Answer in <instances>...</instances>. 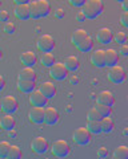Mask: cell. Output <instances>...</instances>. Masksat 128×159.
<instances>
[{
    "label": "cell",
    "mask_w": 128,
    "mask_h": 159,
    "mask_svg": "<svg viewBox=\"0 0 128 159\" xmlns=\"http://www.w3.org/2000/svg\"><path fill=\"white\" fill-rule=\"evenodd\" d=\"M103 9H104V6H103L101 0H87L86 4L83 6V13L86 15L87 19H96L97 16H100Z\"/></svg>",
    "instance_id": "cell-1"
},
{
    "label": "cell",
    "mask_w": 128,
    "mask_h": 159,
    "mask_svg": "<svg viewBox=\"0 0 128 159\" xmlns=\"http://www.w3.org/2000/svg\"><path fill=\"white\" fill-rule=\"evenodd\" d=\"M91 138H92V134L90 133L87 127H77L75 131H73V135L72 139L73 142L77 143L79 146H86L91 142Z\"/></svg>",
    "instance_id": "cell-2"
},
{
    "label": "cell",
    "mask_w": 128,
    "mask_h": 159,
    "mask_svg": "<svg viewBox=\"0 0 128 159\" xmlns=\"http://www.w3.org/2000/svg\"><path fill=\"white\" fill-rule=\"evenodd\" d=\"M70 145H68L67 141L64 139H57L52 143V147H51V152L52 155H55L57 158H66L68 154H70Z\"/></svg>",
    "instance_id": "cell-3"
},
{
    "label": "cell",
    "mask_w": 128,
    "mask_h": 159,
    "mask_svg": "<svg viewBox=\"0 0 128 159\" xmlns=\"http://www.w3.org/2000/svg\"><path fill=\"white\" fill-rule=\"evenodd\" d=\"M68 69L66 68L63 62H55L53 65L50 68V76L56 80V81H63L68 77Z\"/></svg>",
    "instance_id": "cell-4"
},
{
    "label": "cell",
    "mask_w": 128,
    "mask_h": 159,
    "mask_svg": "<svg viewBox=\"0 0 128 159\" xmlns=\"http://www.w3.org/2000/svg\"><path fill=\"white\" fill-rule=\"evenodd\" d=\"M108 80L114 84H121L126 80V70L120 65H117V64L114 66H110V70H108Z\"/></svg>",
    "instance_id": "cell-5"
},
{
    "label": "cell",
    "mask_w": 128,
    "mask_h": 159,
    "mask_svg": "<svg viewBox=\"0 0 128 159\" xmlns=\"http://www.w3.org/2000/svg\"><path fill=\"white\" fill-rule=\"evenodd\" d=\"M37 49L40 52H51L53 48H55V40L51 34H42L40 37L37 39Z\"/></svg>",
    "instance_id": "cell-6"
},
{
    "label": "cell",
    "mask_w": 128,
    "mask_h": 159,
    "mask_svg": "<svg viewBox=\"0 0 128 159\" xmlns=\"http://www.w3.org/2000/svg\"><path fill=\"white\" fill-rule=\"evenodd\" d=\"M31 148L37 155L46 154L48 151V141L44 137H35L31 142Z\"/></svg>",
    "instance_id": "cell-7"
},
{
    "label": "cell",
    "mask_w": 128,
    "mask_h": 159,
    "mask_svg": "<svg viewBox=\"0 0 128 159\" xmlns=\"http://www.w3.org/2000/svg\"><path fill=\"white\" fill-rule=\"evenodd\" d=\"M28 101L32 106H46L48 98L40 92V89H33L28 94Z\"/></svg>",
    "instance_id": "cell-8"
},
{
    "label": "cell",
    "mask_w": 128,
    "mask_h": 159,
    "mask_svg": "<svg viewBox=\"0 0 128 159\" xmlns=\"http://www.w3.org/2000/svg\"><path fill=\"white\" fill-rule=\"evenodd\" d=\"M17 99L13 96H6L2 98V110L6 114H13L17 110Z\"/></svg>",
    "instance_id": "cell-9"
},
{
    "label": "cell",
    "mask_w": 128,
    "mask_h": 159,
    "mask_svg": "<svg viewBox=\"0 0 128 159\" xmlns=\"http://www.w3.org/2000/svg\"><path fill=\"white\" fill-rule=\"evenodd\" d=\"M29 121L35 125H42L44 122V107L43 106H33L31 110L28 111Z\"/></svg>",
    "instance_id": "cell-10"
},
{
    "label": "cell",
    "mask_w": 128,
    "mask_h": 159,
    "mask_svg": "<svg viewBox=\"0 0 128 159\" xmlns=\"http://www.w3.org/2000/svg\"><path fill=\"white\" fill-rule=\"evenodd\" d=\"M96 40L99 41L100 44H111V41L114 40V32L111 31V28H107V27H103L100 28L96 33Z\"/></svg>",
    "instance_id": "cell-11"
},
{
    "label": "cell",
    "mask_w": 128,
    "mask_h": 159,
    "mask_svg": "<svg viewBox=\"0 0 128 159\" xmlns=\"http://www.w3.org/2000/svg\"><path fill=\"white\" fill-rule=\"evenodd\" d=\"M59 121V111L55 107H46L44 109V123L48 126H53Z\"/></svg>",
    "instance_id": "cell-12"
},
{
    "label": "cell",
    "mask_w": 128,
    "mask_h": 159,
    "mask_svg": "<svg viewBox=\"0 0 128 159\" xmlns=\"http://www.w3.org/2000/svg\"><path fill=\"white\" fill-rule=\"evenodd\" d=\"M91 62L96 68H104L106 66V51L104 49H96L91 54Z\"/></svg>",
    "instance_id": "cell-13"
},
{
    "label": "cell",
    "mask_w": 128,
    "mask_h": 159,
    "mask_svg": "<svg viewBox=\"0 0 128 159\" xmlns=\"http://www.w3.org/2000/svg\"><path fill=\"white\" fill-rule=\"evenodd\" d=\"M13 13L19 20H27L31 17V12H29V6L28 4H16L13 9Z\"/></svg>",
    "instance_id": "cell-14"
},
{
    "label": "cell",
    "mask_w": 128,
    "mask_h": 159,
    "mask_svg": "<svg viewBox=\"0 0 128 159\" xmlns=\"http://www.w3.org/2000/svg\"><path fill=\"white\" fill-rule=\"evenodd\" d=\"M97 103H103L107 106H112L115 103V97L110 90H103L97 94Z\"/></svg>",
    "instance_id": "cell-15"
},
{
    "label": "cell",
    "mask_w": 128,
    "mask_h": 159,
    "mask_svg": "<svg viewBox=\"0 0 128 159\" xmlns=\"http://www.w3.org/2000/svg\"><path fill=\"white\" fill-rule=\"evenodd\" d=\"M36 54L32 51H26L20 54V61L24 66H33L36 64Z\"/></svg>",
    "instance_id": "cell-16"
},
{
    "label": "cell",
    "mask_w": 128,
    "mask_h": 159,
    "mask_svg": "<svg viewBox=\"0 0 128 159\" xmlns=\"http://www.w3.org/2000/svg\"><path fill=\"white\" fill-rule=\"evenodd\" d=\"M40 92L48 99H51V98H53V97L56 96V88H55V85H53V82H51V81L43 82L42 85H40Z\"/></svg>",
    "instance_id": "cell-17"
},
{
    "label": "cell",
    "mask_w": 128,
    "mask_h": 159,
    "mask_svg": "<svg viewBox=\"0 0 128 159\" xmlns=\"http://www.w3.org/2000/svg\"><path fill=\"white\" fill-rule=\"evenodd\" d=\"M119 61V53L114 48H108L106 51V66H114Z\"/></svg>",
    "instance_id": "cell-18"
},
{
    "label": "cell",
    "mask_w": 128,
    "mask_h": 159,
    "mask_svg": "<svg viewBox=\"0 0 128 159\" xmlns=\"http://www.w3.org/2000/svg\"><path fill=\"white\" fill-rule=\"evenodd\" d=\"M17 89L19 92H22L24 94H29L35 89V81H31V80H17Z\"/></svg>",
    "instance_id": "cell-19"
},
{
    "label": "cell",
    "mask_w": 128,
    "mask_h": 159,
    "mask_svg": "<svg viewBox=\"0 0 128 159\" xmlns=\"http://www.w3.org/2000/svg\"><path fill=\"white\" fill-rule=\"evenodd\" d=\"M19 80H31V81H35L36 78V70L33 69V66H24L20 72H19Z\"/></svg>",
    "instance_id": "cell-20"
},
{
    "label": "cell",
    "mask_w": 128,
    "mask_h": 159,
    "mask_svg": "<svg viewBox=\"0 0 128 159\" xmlns=\"http://www.w3.org/2000/svg\"><path fill=\"white\" fill-rule=\"evenodd\" d=\"M15 123L16 122H15V118L12 117V114H6V116H3L2 119H0V127L6 131L12 130L15 127Z\"/></svg>",
    "instance_id": "cell-21"
},
{
    "label": "cell",
    "mask_w": 128,
    "mask_h": 159,
    "mask_svg": "<svg viewBox=\"0 0 128 159\" xmlns=\"http://www.w3.org/2000/svg\"><path fill=\"white\" fill-rule=\"evenodd\" d=\"M100 126H101V133L108 134L114 130L115 127V123H114V119H112L110 116L108 117H103L100 119Z\"/></svg>",
    "instance_id": "cell-22"
},
{
    "label": "cell",
    "mask_w": 128,
    "mask_h": 159,
    "mask_svg": "<svg viewBox=\"0 0 128 159\" xmlns=\"http://www.w3.org/2000/svg\"><path fill=\"white\" fill-rule=\"evenodd\" d=\"M93 47V40L92 37L90 36V34H87V36L81 40L80 43L77 44V48H79V51L83 52V53H87V52H90L91 49Z\"/></svg>",
    "instance_id": "cell-23"
},
{
    "label": "cell",
    "mask_w": 128,
    "mask_h": 159,
    "mask_svg": "<svg viewBox=\"0 0 128 159\" xmlns=\"http://www.w3.org/2000/svg\"><path fill=\"white\" fill-rule=\"evenodd\" d=\"M39 60H40V64H42V65H43V66H46V68H51L53 64L56 62L55 56H53L51 52H43Z\"/></svg>",
    "instance_id": "cell-24"
},
{
    "label": "cell",
    "mask_w": 128,
    "mask_h": 159,
    "mask_svg": "<svg viewBox=\"0 0 128 159\" xmlns=\"http://www.w3.org/2000/svg\"><path fill=\"white\" fill-rule=\"evenodd\" d=\"M63 64L68 69V72H75L79 68V58L76 56H68V57H66Z\"/></svg>",
    "instance_id": "cell-25"
},
{
    "label": "cell",
    "mask_w": 128,
    "mask_h": 159,
    "mask_svg": "<svg viewBox=\"0 0 128 159\" xmlns=\"http://www.w3.org/2000/svg\"><path fill=\"white\" fill-rule=\"evenodd\" d=\"M87 34H88V32L86 31V29H81V28L76 29V31L72 33V36H71V41H72V44L77 47V44L80 43L81 40L87 36Z\"/></svg>",
    "instance_id": "cell-26"
},
{
    "label": "cell",
    "mask_w": 128,
    "mask_h": 159,
    "mask_svg": "<svg viewBox=\"0 0 128 159\" xmlns=\"http://www.w3.org/2000/svg\"><path fill=\"white\" fill-rule=\"evenodd\" d=\"M112 157L115 159H128V147L124 145L117 146L112 152Z\"/></svg>",
    "instance_id": "cell-27"
},
{
    "label": "cell",
    "mask_w": 128,
    "mask_h": 159,
    "mask_svg": "<svg viewBox=\"0 0 128 159\" xmlns=\"http://www.w3.org/2000/svg\"><path fill=\"white\" fill-rule=\"evenodd\" d=\"M37 7H39L40 17L47 16L51 11V6H50V3H48V0H37Z\"/></svg>",
    "instance_id": "cell-28"
},
{
    "label": "cell",
    "mask_w": 128,
    "mask_h": 159,
    "mask_svg": "<svg viewBox=\"0 0 128 159\" xmlns=\"http://www.w3.org/2000/svg\"><path fill=\"white\" fill-rule=\"evenodd\" d=\"M87 129L90 130L91 134H100L101 133V126H100V121H88Z\"/></svg>",
    "instance_id": "cell-29"
},
{
    "label": "cell",
    "mask_w": 128,
    "mask_h": 159,
    "mask_svg": "<svg viewBox=\"0 0 128 159\" xmlns=\"http://www.w3.org/2000/svg\"><path fill=\"white\" fill-rule=\"evenodd\" d=\"M20 157H22V150H20V147L16 146V145H11V146H9L7 158H9V159H19Z\"/></svg>",
    "instance_id": "cell-30"
},
{
    "label": "cell",
    "mask_w": 128,
    "mask_h": 159,
    "mask_svg": "<svg viewBox=\"0 0 128 159\" xmlns=\"http://www.w3.org/2000/svg\"><path fill=\"white\" fill-rule=\"evenodd\" d=\"M87 118H88V121H100L103 117H101V114L99 113V110H97V109L93 106V107H91L90 110H88Z\"/></svg>",
    "instance_id": "cell-31"
},
{
    "label": "cell",
    "mask_w": 128,
    "mask_h": 159,
    "mask_svg": "<svg viewBox=\"0 0 128 159\" xmlns=\"http://www.w3.org/2000/svg\"><path fill=\"white\" fill-rule=\"evenodd\" d=\"M28 6H29V12H31V17H32V19H40L37 2H29Z\"/></svg>",
    "instance_id": "cell-32"
},
{
    "label": "cell",
    "mask_w": 128,
    "mask_h": 159,
    "mask_svg": "<svg viewBox=\"0 0 128 159\" xmlns=\"http://www.w3.org/2000/svg\"><path fill=\"white\" fill-rule=\"evenodd\" d=\"M95 107L99 110V113L101 114V117H108L111 116V106H107V105H103V103H96Z\"/></svg>",
    "instance_id": "cell-33"
},
{
    "label": "cell",
    "mask_w": 128,
    "mask_h": 159,
    "mask_svg": "<svg viewBox=\"0 0 128 159\" xmlns=\"http://www.w3.org/2000/svg\"><path fill=\"white\" fill-rule=\"evenodd\" d=\"M9 146H11V145H9L7 141H2V142H0V158H7Z\"/></svg>",
    "instance_id": "cell-34"
},
{
    "label": "cell",
    "mask_w": 128,
    "mask_h": 159,
    "mask_svg": "<svg viewBox=\"0 0 128 159\" xmlns=\"http://www.w3.org/2000/svg\"><path fill=\"white\" fill-rule=\"evenodd\" d=\"M114 40L117 43V44H124L126 41H127V33L126 32H121V31H119V32H116L115 34H114Z\"/></svg>",
    "instance_id": "cell-35"
},
{
    "label": "cell",
    "mask_w": 128,
    "mask_h": 159,
    "mask_svg": "<svg viewBox=\"0 0 128 159\" xmlns=\"http://www.w3.org/2000/svg\"><path fill=\"white\" fill-rule=\"evenodd\" d=\"M4 32L8 34H13L16 32V25H15L12 21H6L4 23Z\"/></svg>",
    "instance_id": "cell-36"
},
{
    "label": "cell",
    "mask_w": 128,
    "mask_h": 159,
    "mask_svg": "<svg viewBox=\"0 0 128 159\" xmlns=\"http://www.w3.org/2000/svg\"><path fill=\"white\" fill-rule=\"evenodd\" d=\"M120 23H121L123 27L128 28V11H124V12L121 13V16H120Z\"/></svg>",
    "instance_id": "cell-37"
},
{
    "label": "cell",
    "mask_w": 128,
    "mask_h": 159,
    "mask_svg": "<svg viewBox=\"0 0 128 159\" xmlns=\"http://www.w3.org/2000/svg\"><path fill=\"white\" fill-rule=\"evenodd\" d=\"M97 157H99V158H107V157H108V150H107V147H104V146L99 147V150H97Z\"/></svg>",
    "instance_id": "cell-38"
},
{
    "label": "cell",
    "mask_w": 128,
    "mask_h": 159,
    "mask_svg": "<svg viewBox=\"0 0 128 159\" xmlns=\"http://www.w3.org/2000/svg\"><path fill=\"white\" fill-rule=\"evenodd\" d=\"M119 53L121 54L123 57H128V44H121L120 49H119Z\"/></svg>",
    "instance_id": "cell-39"
},
{
    "label": "cell",
    "mask_w": 128,
    "mask_h": 159,
    "mask_svg": "<svg viewBox=\"0 0 128 159\" xmlns=\"http://www.w3.org/2000/svg\"><path fill=\"white\" fill-rule=\"evenodd\" d=\"M8 19H9V13L7 11H3V9H0V21L6 23V21H8Z\"/></svg>",
    "instance_id": "cell-40"
},
{
    "label": "cell",
    "mask_w": 128,
    "mask_h": 159,
    "mask_svg": "<svg viewBox=\"0 0 128 159\" xmlns=\"http://www.w3.org/2000/svg\"><path fill=\"white\" fill-rule=\"evenodd\" d=\"M87 0H70V3H71V6L73 7H83L86 4Z\"/></svg>",
    "instance_id": "cell-41"
},
{
    "label": "cell",
    "mask_w": 128,
    "mask_h": 159,
    "mask_svg": "<svg viewBox=\"0 0 128 159\" xmlns=\"http://www.w3.org/2000/svg\"><path fill=\"white\" fill-rule=\"evenodd\" d=\"M86 15L83 13V11H79L77 13H76V20L77 21H80V23H83V21H86Z\"/></svg>",
    "instance_id": "cell-42"
},
{
    "label": "cell",
    "mask_w": 128,
    "mask_h": 159,
    "mask_svg": "<svg viewBox=\"0 0 128 159\" xmlns=\"http://www.w3.org/2000/svg\"><path fill=\"white\" fill-rule=\"evenodd\" d=\"M55 17L56 19H63L64 17V9L63 8H57L55 11Z\"/></svg>",
    "instance_id": "cell-43"
},
{
    "label": "cell",
    "mask_w": 128,
    "mask_h": 159,
    "mask_svg": "<svg viewBox=\"0 0 128 159\" xmlns=\"http://www.w3.org/2000/svg\"><path fill=\"white\" fill-rule=\"evenodd\" d=\"M4 86H6V80H4V77L0 74V92L4 89Z\"/></svg>",
    "instance_id": "cell-44"
},
{
    "label": "cell",
    "mask_w": 128,
    "mask_h": 159,
    "mask_svg": "<svg viewBox=\"0 0 128 159\" xmlns=\"http://www.w3.org/2000/svg\"><path fill=\"white\" fill-rule=\"evenodd\" d=\"M16 4H28L31 0H13Z\"/></svg>",
    "instance_id": "cell-45"
},
{
    "label": "cell",
    "mask_w": 128,
    "mask_h": 159,
    "mask_svg": "<svg viewBox=\"0 0 128 159\" xmlns=\"http://www.w3.org/2000/svg\"><path fill=\"white\" fill-rule=\"evenodd\" d=\"M121 6H123V8H124V11H128V0H123Z\"/></svg>",
    "instance_id": "cell-46"
},
{
    "label": "cell",
    "mask_w": 128,
    "mask_h": 159,
    "mask_svg": "<svg viewBox=\"0 0 128 159\" xmlns=\"http://www.w3.org/2000/svg\"><path fill=\"white\" fill-rule=\"evenodd\" d=\"M3 58V51H2V48H0V60Z\"/></svg>",
    "instance_id": "cell-47"
},
{
    "label": "cell",
    "mask_w": 128,
    "mask_h": 159,
    "mask_svg": "<svg viewBox=\"0 0 128 159\" xmlns=\"http://www.w3.org/2000/svg\"><path fill=\"white\" fill-rule=\"evenodd\" d=\"M0 110H2V101H0Z\"/></svg>",
    "instance_id": "cell-48"
},
{
    "label": "cell",
    "mask_w": 128,
    "mask_h": 159,
    "mask_svg": "<svg viewBox=\"0 0 128 159\" xmlns=\"http://www.w3.org/2000/svg\"><path fill=\"white\" fill-rule=\"evenodd\" d=\"M116 2H119V3H121V2H123V0H116Z\"/></svg>",
    "instance_id": "cell-49"
},
{
    "label": "cell",
    "mask_w": 128,
    "mask_h": 159,
    "mask_svg": "<svg viewBox=\"0 0 128 159\" xmlns=\"http://www.w3.org/2000/svg\"><path fill=\"white\" fill-rule=\"evenodd\" d=\"M0 6H2V0H0Z\"/></svg>",
    "instance_id": "cell-50"
},
{
    "label": "cell",
    "mask_w": 128,
    "mask_h": 159,
    "mask_svg": "<svg viewBox=\"0 0 128 159\" xmlns=\"http://www.w3.org/2000/svg\"><path fill=\"white\" fill-rule=\"evenodd\" d=\"M127 98H128V96H127Z\"/></svg>",
    "instance_id": "cell-51"
}]
</instances>
